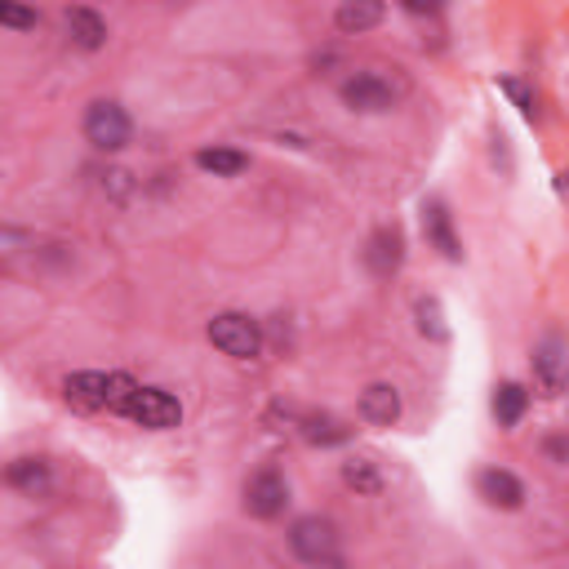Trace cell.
Masks as SVG:
<instances>
[{
	"mask_svg": "<svg viewBox=\"0 0 569 569\" xmlns=\"http://www.w3.org/2000/svg\"><path fill=\"white\" fill-rule=\"evenodd\" d=\"M210 343L223 352V356H236V361H254L258 347H263V334H258V320H250L245 312H223L210 320Z\"/></svg>",
	"mask_w": 569,
	"mask_h": 569,
	"instance_id": "6da1fadb",
	"label": "cell"
},
{
	"mask_svg": "<svg viewBox=\"0 0 569 569\" xmlns=\"http://www.w3.org/2000/svg\"><path fill=\"white\" fill-rule=\"evenodd\" d=\"M290 547H294V556L307 560V565H334V560H339V534H334V526H329V520H320V516H303V520H299V526L290 530Z\"/></svg>",
	"mask_w": 569,
	"mask_h": 569,
	"instance_id": "7a4b0ae2",
	"label": "cell"
},
{
	"mask_svg": "<svg viewBox=\"0 0 569 569\" xmlns=\"http://www.w3.org/2000/svg\"><path fill=\"white\" fill-rule=\"evenodd\" d=\"M125 414H129L138 427H148V432H169V427L182 422V405H178L169 392H161V388H134Z\"/></svg>",
	"mask_w": 569,
	"mask_h": 569,
	"instance_id": "3957f363",
	"label": "cell"
},
{
	"mask_svg": "<svg viewBox=\"0 0 569 569\" xmlns=\"http://www.w3.org/2000/svg\"><path fill=\"white\" fill-rule=\"evenodd\" d=\"M129 134H134V125H129L125 108H116V103H89V112H85V138L99 152H121L125 142H129Z\"/></svg>",
	"mask_w": 569,
	"mask_h": 569,
	"instance_id": "277c9868",
	"label": "cell"
},
{
	"mask_svg": "<svg viewBox=\"0 0 569 569\" xmlns=\"http://www.w3.org/2000/svg\"><path fill=\"white\" fill-rule=\"evenodd\" d=\"M284 503H290V485H284V477L276 467H263L250 477L245 485V511L258 516V520H276L284 511Z\"/></svg>",
	"mask_w": 569,
	"mask_h": 569,
	"instance_id": "5b68a950",
	"label": "cell"
},
{
	"mask_svg": "<svg viewBox=\"0 0 569 569\" xmlns=\"http://www.w3.org/2000/svg\"><path fill=\"white\" fill-rule=\"evenodd\" d=\"M392 99H396L392 85H388L383 76H374V72H361V76L343 80V103H347L352 112H388Z\"/></svg>",
	"mask_w": 569,
	"mask_h": 569,
	"instance_id": "8992f818",
	"label": "cell"
},
{
	"mask_svg": "<svg viewBox=\"0 0 569 569\" xmlns=\"http://www.w3.org/2000/svg\"><path fill=\"white\" fill-rule=\"evenodd\" d=\"M477 494L490 503V507H503V511H516L520 503H526V485H520L511 471L503 467H485L477 477Z\"/></svg>",
	"mask_w": 569,
	"mask_h": 569,
	"instance_id": "52a82bcc",
	"label": "cell"
},
{
	"mask_svg": "<svg viewBox=\"0 0 569 569\" xmlns=\"http://www.w3.org/2000/svg\"><path fill=\"white\" fill-rule=\"evenodd\" d=\"M422 231H427V241H432L450 263L463 258V245H458V236H454V223H450V210L441 201H427L422 205Z\"/></svg>",
	"mask_w": 569,
	"mask_h": 569,
	"instance_id": "ba28073f",
	"label": "cell"
},
{
	"mask_svg": "<svg viewBox=\"0 0 569 569\" xmlns=\"http://www.w3.org/2000/svg\"><path fill=\"white\" fill-rule=\"evenodd\" d=\"M401 258H405L401 231H396V227H378V231L369 236V250H365L369 271H374V276H392V271L401 267Z\"/></svg>",
	"mask_w": 569,
	"mask_h": 569,
	"instance_id": "9c48e42d",
	"label": "cell"
},
{
	"mask_svg": "<svg viewBox=\"0 0 569 569\" xmlns=\"http://www.w3.org/2000/svg\"><path fill=\"white\" fill-rule=\"evenodd\" d=\"M361 414H365V422H374V427H392V422L401 418V392H396L392 383H369V388L361 392Z\"/></svg>",
	"mask_w": 569,
	"mask_h": 569,
	"instance_id": "30bf717a",
	"label": "cell"
},
{
	"mask_svg": "<svg viewBox=\"0 0 569 569\" xmlns=\"http://www.w3.org/2000/svg\"><path fill=\"white\" fill-rule=\"evenodd\" d=\"M67 401L80 405V409H108V374L99 369H85V374H72L63 383Z\"/></svg>",
	"mask_w": 569,
	"mask_h": 569,
	"instance_id": "8fae6325",
	"label": "cell"
},
{
	"mask_svg": "<svg viewBox=\"0 0 569 569\" xmlns=\"http://www.w3.org/2000/svg\"><path fill=\"white\" fill-rule=\"evenodd\" d=\"M334 23H339V31L361 36V31H369V27L383 23V0H343L339 14H334Z\"/></svg>",
	"mask_w": 569,
	"mask_h": 569,
	"instance_id": "7c38bea8",
	"label": "cell"
},
{
	"mask_svg": "<svg viewBox=\"0 0 569 569\" xmlns=\"http://www.w3.org/2000/svg\"><path fill=\"white\" fill-rule=\"evenodd\" d=\"M5 481L14 490H23V494H45L50 490V463L45 458H14L5 467Z\"/></svg>",
	"mask_w": 569,
	"mask_h": 569,
	"instance_id": "4fadbf2b",
	"label": "cell"
},
{
	"mask_svg": "<svg viewBox=\"0 0 569 569\" xmlns=\"http://www.w3.org/2000/svg\"><path fill=\"white\" fill-rule=\"evenodd\" d=\"M67 31H72V40L80 45V50H103V45H108V23L93 10H72L67 14Z\"/></svg>",
	"mask_w": 569,
	"mask_h": 569,
	"instance_id": "5bb4252c",
	"label": "cell"
},
{
	"mask_svg": "<svg viewBox=\"0 0 569 569\" xmlns=\"http://www.w3.org/2000/svg\"><path fill=\"white\" fill-rule=\"evenodd\" d=\"M534 369H539V388L543 396H556L560 392V369H565V356H560V339H547L539 352H534Z\"/></svg>",
	"mask_w": 569,
	"mask_h": 569,
	"instance_id": "9a60e30c",
	"label": "cell"
},
{
	"mask_svg": "<svg viewBox=\"0 0 569 569\" xmlns=\"http://www.w3.org/2000/svg\"><path fill=\"white\" fill-rule=\"evenodd\" d=\"M197 165H201L205 174L236 178V174L250 169V156H245V152H231V148H205V152H197Z\"/></svg>",
	"mask_w": 569,
	"mask_h": 569,
	"instance_id": "2e32d148",
	"label": "cell"
},
{
	"mask_svg": "<svg viewBox=\"0 0 569 569\" xmlns=\"http://www.w3.org/2000/svg\"><path fill=\"white\" fill-rule=\"evenodd\" d=\"M526 409H530V392L520 388V383H503L494 392V414H498L503 427H516L520 418H526Z\"/></svg>",
	"mask_w": 569,
	"mask_h": 569,
	"instance_id": "e0dca14e",
	"label": "cell"
},
{
	"mask_svg": "<svg viewBox=\"0 0 569 569\" xmlns=\"http://www.w3.org/2000/svg\"><path fill=\"white\" fill-rule=\"evenodd\" d=\"M343 481L356 490V494H378L383 490V477H378V467L369 458H347L343 463Z\"/></svg>",
	"mask_w": 569,
	"mask_h": 569,
	"instance_id": "ac0fdd59",
	"label": "cell"
},
{
	"mask_svg": "<svg viewBox=\"0 0 569 569\" xmlns=\"http://www.w3.org/2000/svg\"><path fill=\"white\" fill-rule=\"evenodd\" d=\"M303 437L312 445H339V441H347V427L339 418H329V414H312L307 427H303Z\"/></svg>",
	"mask_w": 569,
	"mask_h": 569,
	"instance_id": "d6986e66",
	"label": "cell"
},
{
	"mask_svg": "<svg viewBox=\"0 0 569 569\" xmlns=\"http://www.w3.org/2000/svg\"><path fill=\"white\" fill-rule=\"evenodd\" d=\"M0 27L27 31V27H36V10L27 5V0H0Z\"/></svg>",
	"mask_w": 569,
	"mask_h": 569,
	"instance_id": "ffe728a7",
	"label": "cell"
},
{
	"mask_svg": "<svg viewBox=\"0 0 569 569\" xmlns=\"http://www.w3.org/2000/svg\"><path fill=\"white\" fill-rule=\"evenodd\" d=\"M418 329H422L427 339H437V343L450 334L445 320H441V303H437V299H422V303H418Z\"/></svg>",
	"mask_w": 569,
	"mask_h": 569,
	"instance_id": "44dd1931",
	"label": "cell"
},
{
	"mask_svg": "<svg viewBox=\"0 0 569 569\" xmlns=\"http://www.w3.org/2000/svg\"><path fill=\"white\" fill-rule=\"evenodd\" d=\"M134 378L129 374H108V409H116V414H125V405H129V396H134Z\"/></svg>",
	"mask_w": 569,
	"mask_h": 569,
	"instance_id": "7402d4cb",
	"label": "cell"
},
{
	"mask_svg": "<svg viewBox=\"0 0 569 569\" xmlns=\"http://www.w3.org/2000/svg\"><path fill=\"white\" fill-rule=\"evenodd\" d=\"M503 89H507V93H511V99H516V108H520V112H526V116L534 121V99H530V93H526V89H520L516 80H503Z\"/></svg>",
	"mask_w": 569,
	"mask_h": 569,
	"instance_id": "603a6c76",
	"label": "cell"
},
{
	"mask_svg": "<svg viewBox=\"0 0 569 569\" xmlns=\"http://www.w3.org/2000/svg\"><path fill=\"white\" fill-rule=\"evenodd\" d=\"M401 5L409 14H437V10H445V0H401Z\"/></svg>",
	"mask_w": 569,
	"mask_h": 569,
	"instance_id": "cb8c5ba5",
	"label": "cell"
}]
</instances>
